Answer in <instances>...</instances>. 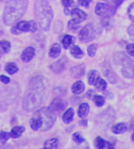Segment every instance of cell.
<instances>
[{
	"label": "cell",
	"instance_id": "6da1fadb",
	"mask_svg": "<svg viewBox=\"0 0 134 149\" xmlns=\"http://www.w3.org/2000/svg\"><path fill=\"white\" fill-rule=\"evenodd\" d=\"M44 86L43 78L36 76L31 79L29 89L23 100V107L28 112H31L39 107L44 102Z\"/></svg>",
	"mask_w": 134,
	"mask_h": 149
},
{
	"label": "cell",
	"instance_id": "7a4b0ae2",
	"mask_svg": "<svg viewBox=\"0 0 134 149\" xmlns=\"http://www.w3.org/2000/svg\"><path fill=\"white\" fill-rule=\"evenodd\" d=\"M5 2L3 20L5 24L10 25L20 19L26 12L29 0H0Z\"/></svg>",
	"mask_w": 134,
	"mask_h": 149
},
{
	"label": "cell",
	"instance_id": "3957f363",
	"mask_svg": "<svg viewBox=\"0 0 134 149\" xmlns=\"http://www.w3.org/2000/svg\"><path fill=\"white\" fill-rule=\"evenodd\" d=\"M35 16L44 31H49L54 12L47 0H37L35 3Z\"/></svg>",
	"mask_w": 134,
	"mask_h": 149
},
{
	"label": "cell",
	"instance_id": "277c9868",
	"mask_svg": "<svg viewBox=\"0 0 134 149\" xmlns=\"http://www.w3.org/2000/svg\"><path fill=\"white\" fill-rule=\"evenodd\" d=\"M114 62L119 65L122 75L129 79H134V59L122 52L114 54Z\"/></svg>",
	"mask_w": 134,
	"mask_h": 149
},
{
	"label": "cell",
	"instance_id": "5b68a950",
	"mask_svg": "<svg viewBox=\"0 0 134 149\" xmlns=\"http://www.w3.org/2000/svg\"><path fill=\"white\" fill-rule=\"evenodd\" d=\"M42 119V131H47L52 127L56 121V114L50 107H42L39 110Z\"/></svg>",
	"mask_w": 134,
	"mask_h": 149
},
{
	"label": "cell",
	"instance_id": "8992f818",
	"mask_svg": "<svg viewBox=\"0 0 134 149\" xmlns=\"http://www.w3.org/2000/svg\"><path fill=\"white\" fill-rule=\"evenodd\" d=\"M37 30V25L34 20L17 22L10 29V32L14 35H19L23 32H35Z\"/></svg>",
	"mask_w": 134,
	"mask_h": 149
},
{
	"label": "cell",
	"instance_id": "52a82bcc",
	"mask_svg": "<svg viewBox=\"0 0 134 149\" xmlns=\"http://www.w3.org/2000/svg\"><path fill=\"white\" fill-rule=\"evenodd\" d=\"M95 36H96V30L92 24H88L85 26H84L78 33L79 40L85 43L91 42L95 38Z\"/></svg>",
	"mask_w": 134,
	"mask_h": 149
},
{
	"label": "cell",
	"instance_id": "ba28073f",
	"mask_svg": "<svg viewBox=\"0 0 134 149\" xmlns=\"http://www.w3.org/2000/svg\"><path fill=\"white\" fill-rule=\"evenodd\" d=\"M115 117L116 114L114 110L112 107H108L106 110H105L103 113H99V115L97 116L96 120L102 126H108L115 120Z\"/></svg>",
	"mask_w": 134,
	"mask_h": 149
},
{
	"label": "cell",
	"instance_id": "9c48e42d",
	"mask_svg": "<svg viewBox=\"0 0 134 149\" xmlns=\"http://www.w3.org/2000/svg\"><path fill=\"white\" fill-rule=\"evenodd\" d=\"M95 13L100 17H112L116 13V8L105 3H98L95 8Z\"/></svg>",
	"mask_w": 134,
	"mask_h": 149
},
{
	"label": "cell",
	"instance_id": "30bf717a",
	"mask_svg": "<svg viewBox=\"0 0 134 149\" xmlns=\"http://www.w3.org/2000/svg\"><path fill=\"white\" fill-rule=\"evenodd\" d=\"M102 70H103V72H104L105 76L107 78V79H108L111 83L115 84V83L118 82L119 78H118L117 74L112 70L110 65H109L107 62H105V63L103 64V65H102Z\"/></svg>",
	"mask_w": 134,
	"mask_h": 149
},
{
	"label": "cell",
	"instance_id": "8fae6325",
	"mask_svg": "<svg viewBox=\"0 0 134 149\" xmlns=\"http://www.w3.org/2000/svg\"><path fill=\"white\" fill-rule=\"evenodd\" d=\"M67 104H68L67 101H65L60 98H58V99H55L51 101L49 107L55 113H61L66 108Z\"/></svg>",
	"mask_w": 134,
	"mask_h": 149
},
{
	"label": "cell",
	"instance_id": "7c38bea8",
	"mask_svg": "<svg viewBox=\"0 0 134 149\" xmlns=\"http://www.w3.org/2000/svg\"><path fill=\"white\" fill-rule=\"evenodd\" d=\"M30 126L31 128L34 131L38 130L42 127V119L39 111H37L31 117V121H30Z\"/></svg>",
	"mask_w": 134,
	"mask_h": 149
},
{
	"label": "cell",
	"instance_id": "4fadbf2b",
	"mask_svg": "<svg viewBox=\"0 0 134 149\" xmlns=\"http://www.w3.org/2000/svg\"><path fill=\"white\" fill-rule=\"evenodd\" d=\"M71 16L72 17V19L78 23H81L87 18V14L82 10H79L78 8L72 9L71 11Z\"/></svg>",
	"mask_w": 134,
	"mask_h": 149
},
{
	"label": "cell",
	"instance_id": "5bb4252c",
	"mask_svg": "<svg viewBox=\"0 0 134 149\" xmlns=\"http://www.w3.org/2000/svg\"><path fill=\"white\" fill-rule=\"evenodd\" d=\"M35 53H36V51H35V48L32 47V46H29L27 48H25L22 54H21V59L23 62H30L35 56Z\"/></svg>",
	"mask_w": 134,
	"mask_h": 149
},
{
	"label": "cell",
	"instance_id": "9a60e30c",
	"mask_svg": "<svg viewBox=\"0 0 134 149\" xmlns=\"http://www.w3.org/2000/svg\"><path fill=\"white\" fill-rule=\"evenodd\" d=\"M66 63H67V61H66L65 58H62L61 59H59V60L56 61L55 63H53L51 65V69L55 73H60L65 69Z\"/></svg>",
	"mask_w": 134,
	"mask_h": 149
},
{
	"label": "cell",
	"instance_id": "2e32d148",
	"mask_svg": "<svg viewBox=\"0 0 134 149\" xmlns=\"http://www.w3.org/2000/svg\"><path fill=\"white\" fill-rule=\"evenodd\" d=\"M85 65H78L71 69V75L73 78L79 79L85 75Z\"/></svg>",
	"mask_w": 134,
	"mask_h": 149
},
{
	"label": "cell",
	"instance_id": "e0dca14e",
	"mask_svg": "<svg viewBox=\"0 0 134 149\" xmlns=\"http://www.w3.org/2000/svg\"><path fill=\"white\" fill-rule=\"evenodd\" d=\"M95 146L96 148L99 149H103V148H113V146L110 143L106 141L104 139H102L101 137H97L95 140Z\"/></svg>",
	"mask_w": 134,
	"mask_h": 149
},
{
	"label": "cell",
	"instance_id": "ac0fdd59",
	"mask_svg": "<svg viewBox=\"0 0 134 149\" xmlns=\"http://www.w3.org/2000/svg\"><path fill=\"white\" fill-rule=\"evenodd\" d=\"M90 112V106L87 103H82L78 110V114L80 118H85Z\"/></svg>",
	"mask_w": 134,
	"mask_h": 149
},
{
	"label": "cell",
	"instance_id": "d6986e66",
	"mask_svg": "<svg viewBox=\"0 0 134 149\" xmlns=\"http://www.w3.org/2000/svg\"><path fill=\"white\" fill-rule=\"evenodd\" d=\"M72 91L74 94H81L85 91V84L80 80L75 82L72 86Z\"/></svg>",
	"mask_w": 134,
	"mask_h": 149
},
{
	"label": "cell",
	"instance_id": "ffe728a7",
	"mask_svg": "<svg viewBox=\"0 0 134 149\" xmlns=\"http://www.w3.org/2000/svg\"><path fill=\"white\" fill-rule=\"evenodd\" d=\"M61 53V46L59 44H53V45L51 47L50 52H49V55L51 58H58Z\"/></svg>",
	"mask_w": 134,
	"mask_h": 149
},
{
	"label": "cell",
	"instance_id": "44dd1931",
	"mask_svg": "<svg viewBox=\"0 0 134 149\" xmlns=\"http://www.w3.org/2000/svg\"><path fill=\"white\" fill-rule=\"evenodd\" d=\"M73 117H74V109L73 108H68L65 112V113L63 114V118L62 119H63L64 123L68 124L71 121H72Z\"/></svg>",
	"mask_w": 134,
	"mask_h": 149
},
{
	"label": "cell",
	"instance_id": "7402d4cb",
	"mask_svg": "<svg viewBox=\"0 0 134 149\" xmlns=\"http://www.w3.org/2000/svg\"><path fill=\"white\" fill-rule=\"evenodd\" d=\"M112 130L115 134H124V133L126 132L127 126H126V123H118L117 125H115L112 127Z\"/></svg>",
	"mask_w": 134,
	"mask_h": 149
},
{
	"label": "cell",
	"instance_id": "603a6c76",
	"mask_svg": "<svg viewBox=\"0 0 134 149\" xmlns=\"http://www.w3.org/2000/svg\"><path fill=\"white\" fill-rule=\"evenodd\" d=\"M72 57H74L75 58H81L84 57V52L81 48H79L78 45H73L72 48H71V51H70Z\"/></svg>",
	"mask_w": 134,
	"mask_h": 149
},
{
	"label": "cell",
	"instance_id": "cb8c5ba5",
	"mask_svg": "<svg viewBox=\"0 0 134 149\" xmlns=\"http://www.w3.org/2000/svg\"><path fill=\"white\" fill-rule=\"evenodd\" d=\"M61 42H62L63 47H64L65 49H68V48L72 45V43L74 42V38H73L72 36H71V35L66 34V35H65V36L63 37Z\"/></svg>",
	"mask_w": 134,
	"mask_h": 149
},
{
	"label": "cell",
	"instance_id": "d4e9b609",
	"mask_svg": "<svg viewBox=\"0 0 134 149\" xmlns=\"http://www.w3.org/2000/svg\"><path fill=\"white\" fill-rule=\"evenodd\" d=\"M25 128L24 127H15L11 129L10 133V135L11 138H18L21 136V134L24 132Z\"/></svg>",
	"mask_w": 134,
	"mask_h": 149
},
{
	"label": "cell",
	"instance_id": "484cf974",
	"mask_svg": "<svg viewBox=\"0 0 134 149\" xmlns=\"http://www.w3.org/2000/svg\"><path fill=\"white\" fill-rule=\"evenodd\" d=\"M5 71L6 72H8L9 74H15L17 71H18V67L17 65L14 63V62H10L7 63L5 65Z\"/></svg>",
	"mask_w": 134,
	"mask_h": 149
},
{
	"label": "cell",
	"instance_id": "4316f807",
	"mask_svg": "<svg viewBox=\"0 0 134 149\" xmlns=\"http://www.w3.org/2000/svg\"><path fill=\"white\" fill-rule=\"evenodd\" d=\"M94 85H95L96 88L98 90H99V91H104L107 87V83L106 82V80L101 79V78H99V77H98V79H96Z\"/></svg>",
	"mask_w": 134,
	"mask_h": 149
},
{
	"label": "cell",
	"instance_id": "83f0119b",
	"mask_svg": "<svg viewBox=\"0 0 134 149\" xmlns=\"http://www.w3.org/2000/svg\"><path fill=\"white\" fill-rule=\"evenodd\" d=\"M58 146V140L56 138L50 139L46 141L44 144V148H57Z\"/></svg>",
	"mask_w": 134,
	"mask_h": 149
},
{
	"label": "cell",
	"instance_id": "f1b7e54d",
	"mask_svg": "<svg viewBox=\"0 0 134 149\" xmlns=\"http://www.w3.org/2000/svg\"><path fill=\"white\" fill-rule=\"evenodd\" d=\"M99 77V74H98V72L95 71V70H91L89 72H88V83L89 85L92 86L94 85L96 79H98Z\"/></svg>",
	"mask_w": 134,
	"mask_h": 149
},
{
	"label": "cell",
	"instance_id": "f546056e",
	"mask_svg": "<svg viewBox=\"0 0 134 149\" xmlns=\"http://www.w3.org/2000/svg\"><path fill=\"white\" fill-rule=\"evenodd\" d=\"M111 17H103V19L101 21L103 27L106 30H110L112 26V20Z\"/></svg>",
	"mask_w": 134,
	"mask_h": 149
},
{
	"label": "cell",
	"instance_id": "4dcf8cb0",
	"mask_svg": "<svg viewBox=\"0 0 134 149\" xmlns=\"http://www.w3.org/2000/svg\"><path fill=\"white\" fill-rule=\"evenodd\" d=\"M0 50L4 53H8L10 51V42L7 40H1L0 41Z\"/></svg>",
	"mask_w": 134,
	"mask_h": 149
},
{
	"label": "cell",
	"instance_id": "1f68e13d",
	"mask_svg": "<svg viewBox=\"0 0 134 149\" xmlns=\"http://www.w3.org/2000/svg\"><path fill=\"white\" fill-rule=\"evenodd\" d=\"M80 23H78L76 22L75 20L73 19H71L69 22H68V29L71 31H77L78 30H79L80 28Z\"/></svg>",
	"mask_w": 134,
	"mask_h": 149
},
{
	"label": "cell",
	"instance_id": "d6a6232c",
	"mask_svg": "<svg viewBox=\"0 0 134 149\" xmlns=\"http://www.w3.org/2000/svg\"><path fill=\"white\" fill-rule=\"evenodd\" d=\"M93 101H94V103L96 104V106L98 107H103L105 105V103H106L105 99L102 96H100V95H94L93 96Z\"/></svg>",
	"mask_w": 134,
	"mask_h": 149
},
{
	"label": "cell",
	"instance_id": "836d02e7",
	"mask_svg": "<svg viewBox=\"0 0 134 149\" xmlns=\"http://www.w3.org/2000/svg\"><path fill=\"white\" fill-rule=\"evenodd\" d=\"M97 50H98V45L97 44H92V45H90L88 46V48H87L88 55L90 57H94L96 55Z\"/></svg>",
	"mask_w": 134,
	"mask_h": 149
},
{
	"label": "cell",
	"instance_id": "e575fe53",
	"mask_svg": "<svg viewBox=\"0 0 134 149\" xmlns=\"http://www.w3.org/2000/svg\"><path fill=\"white\" fill-rule=\"evenodd\" d=\"M72 140L74 141V142H76L77 144H81L85 141V139L78 134V133H74L72 134Z\"/></svg>",
	"mask_w": 134,
	"mask_h": 149
},
{
	"label": "cell",
	"instance_id": "d590c367",
	"mask_svg": "<svg viewBox=\"0 0 134 149\" xmlns=\"http://www.w3.org/2000/svg\"><path fill=\"white\" fill-rule=\"evenodd\" d=\"M10 135L9 133L4 132V131L0 132V142L1 143H5L10 139Z\"/></svg>",
	"mask_w": 134,
	"mask_h": 149
},
{
	"label": "cell",
	"instance_id": "8d00e7d4",
	"mask_svg": "<svg viewBox=\"0 0 134 149\" xmlns=\"http://www.w3.org/2000/svg\"><path fill=\"white\" fill-rule=\"evenodd\" d=\"M128 15L130 18L134 22V3H133L128 8Z\"/></svg>",
	"mask_w": 134,
	"mask_h": 149
},
{
	"label": "cell",
	"instance_id": "74e56055",
	"mask_svg": "<svg viewBox=\"0 0 134 149\" xmlns=\"http://www.w3.org/2000/svg\"><path fill=\"white\" fill-rule=\"evenodd\" d=\"M126 52L132 57H134V44H129L126 46Z\"/></svg>",
	"mask_w": 134,
	"mask_h": 149
},
{
	"label": "cell",
	"instance_id": "f35d334b",
	"mask_svg": "<svg viewBox=\"0 0 134 149\" xmlns=\"http://www.w3.org/2000/svg\"><path fill=\"white\" fill-rule=\"evenodd\" d=\"M91 3H92V0H78V4L86 8L90 6Z\"/></svg>",
	"mask_w": 134,
	"mask_h": 149
},
{
	"label": "cell",
	"instance_id": "ab89813d",
	"mask_svg": "<svg viewBox=\"0 0 134 149\" xmlns=\"http://www.w3.org/2000/svg\"><path fill=\"white\" fill-rule=\"evenodd\" d=\"M61 3L65 7L69 8L74 3V0H61Z\"/></svg>",
	"mask_w": 134,
	"mask_h": 149
},
{
	"label": "cell",
	"instance_id": "60d3db41",
	"mask_svg": "<svg viewBox=\"0 0 134 149\" xmlns=\"http://www.w3.org/2000/svg\"><path fill=\"white\" fill-rule=\"evenodd\" d=\"M128 34L131 38V39L134 41V24H131L128 28Z\"/></svg>",
	"mask_w": 134,
	"mask_h": 149
},
{
	"label": "cell",
	"instance_id": "b9f144b4",
	"mask_svg": "<svg viewBox=\"0 0 134 149\" xmlns=\"http://www.w3.org/2000/svg\"><path fill=\"white\" fill-rule=\"evenodd\" d=\"M0 81H1L3 84L6 85V84H9V83L10 82V79L9 77H7V76H5V75H0Z\"/></svg>",
	"mask_w": 134,
	"mask_h": 149
},
{
	"label": "cell",
	"instance_id": "7bdbcfd3",
	"mask_svg": "<svg viewBox=\"0 0 134 149\" xmlns=\"http://www.w3.org/2000/svg\"><path fill=\"white\" fill-rule=\"evenodd\" d=\"M113 3H114V4L116 5V6H119L125 0H112Z\"/></svg>",
	"mask_w": 134,
	"mask_h": 149
},
{
	"label": "cell",
	"instance_id": "ee69618b",
	"mask_svg": "<svg viewBox=\"0 0 134 149\" xmlns=\"http://www.w3.org/2000/svg\"><path fill=\"white\" fill-rule=\"evenodd\" d=\"M79 125L80 126H84V127H86L87 126V121L86 120H80V122H79Z\"/></svg>",
	"mask_w": 134,
	"mask_h": 149
},
{
	"label": "cell",
	"instance_id": "f6af8a7d",
	"mask_svg": "<svg viewBox=\"0 0 134 149\" xmlns=\"http://www.w3.org/2000/svg\"><path fill=\"white\" fill-rule=\"evenodd\" d=\"M92 90H90V91L87 92V94H86V95H87V97H88L89 99H92Z\"/></svg>",
	"mask_w": 134,
	"mask_h": 149
},
{
	"label": "cell",
	"instance_id": "bcb514c9",
	"mask_svg": "<svg viewBox=\"0 0 134 149\" xmlns=\"http://www.w3.org/2000/svg\"><path fill=\"white\" fill-rule=\"evenodd\" d=\"M65 15H69V14H71V13H70V11H69V8L65 7Z\"/></svg>",
	"mask_w": 134,
	"mask_h": 149
},
{
	"label": "cell",
	"instance_id": "7dc6e473",
	"mask_svg": "<svg viewBox=\"0 0 134 149\" xmlns=\"http://www.w3.org/2000/svg\"><path fill=\"white\" fill-rule=\"evenodd\" d=\"M132 140L134 141V132H133V135H132Z\"/></svg>",
	"mask_w": 134,
	"mask_h": 149
},
{
	"label": "cell",
	"instance_id": "c3c4849f",
	"mask_svg": "<svg viewBox=\"0 0 134 149\" xmlns=\"http://www.w3.org/2000/svg\"><path fill=\"white\" fill-rule=\"evenodd\" d=\"M1 57H2V52H0V58H1ZM0 68H1V66H0Z\"/></svg>",
	"mask_w": 134,
	"mask_h": 149
},
{
	"label": "cell",
	"instance_id": "681fc988",
	"mask_svg": "<svg viewBox=\"0 0 134 149\" xmlns=\"http://www.w3.org/2000/svg\"><path fill=\"white\" fill-rule=\"evenodd\" d=\"M2 34H3V31H0V35H2Z\"/></svg>",
	"mask_w": 134,
	"mask_h": 149
}]
</instances>
